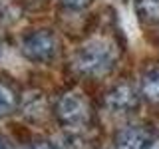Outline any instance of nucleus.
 <instances>
[{"mask_svg": "<svg viewBox=\"0 0 159 149\" xmlns=\"http://www.w3.org/2000/svg\"><path fill=\"white\" fill-rule=\"evenodd\" d=\"M117 64V50L111 40L92 38L89 42L82 44L72 56V68L78 76L84 78H106L113 72Z\"/></svg>", "mask_w": 159, "mask_h": 149, "instance_id": "nucleus-1", "label": "nucleus"}, {"mask_svg": "<svg viewBox=\"0 0 159 149\" xmlns=\"http://www.w3.org/2000/svg\"><path fill=\"white\" fill-rule=\"evenodd\" d=\"M54 115H56L58 123L62 127L82 129L92 123L93 111H92V106H89L88 97L84 93L70 92V93L60 96V99L54 106Z\"/></svg>", "mask_w": 159, "mask_h": 149, "instance_id": "nucleus-2", "label": "nucleus"}, {"mask_svg": "<svg viewBox=\"0 0 159 149\" xmlns=\"http://www.w3.org/2000/svg\"><path fill=\"white\" fill-rule=\"evenodd\" d=\"M22 54L30 62L46 64L58 54V38L52 30H34L22 40Z\"/></svg>", "mask_w": 159, "mask_h": 149, "instance_id": "nucleus-3", "label": "nucleus"}, {"mask_svg": "<svg viewBox=\"0 0 159 149\" xmlns=\"http://www.w3.org/2000/svg\"><path fill=\"white\" fill-rule=\"evenodd\" d=\"M141 92L129 82H119L111 86L103 96V106L111 113H131L141 103Z\"/></svg>", "mask_w": 159, "mask_h": 149, "instance_id": "nucleus-4", "label": "nucleus"}, {"mask_svg": "<svg viewBox=\"0 0 159 149\" xmlns=\"http://www.w3.org/2000/svg\"><path fill=\"white\" fill-rule=\"evenodd\" d=\"M153 143V131L145 125H127L116 137V149H151Z\"/></svg>", "mask_w": 159, "mask_h": 149, "instance_id": "nucleus-5", "label": "nucleus"}, {"mask_svg": "<svg viewBox=\"0 0 159 149\" xmlns=\"http://www.w3.org/2000/svg\"><path fill=\"white\" fill-rule=\"evenodd\" d=\"M139 92L143 99H147L153 106H159V66H151L141 74Z\"/></svg>", "mask_w": 159, "mask_h": 149, "instance_id": "nucleus-6", "label": "nucleus"}, {"mask_svg": "<svg viewBox=\"0 0 159 149\" xmlns=\"http://www.w3.org/2000/svg\"><path fill=\"white\" fill-rule=\"evenodd\" d=\"M18 93L10 84L0 79V117H6L18 107Z\"/></svg>", "mask_w": 159, "mask_h": 149, "instance_id": "nucleus-7", "label": "nucleus"}, {"mask_svg": "<svg viewBox=\"0 0 159 149\" xmlns=\"http://www.w3.org/2000/svg\"><path fill=\"white\" fill-rule=\"evenodd\" d=\"M135 12L141 22L159 24V0H135Z\"/></svg>", "mask_w": 159, "mask_h": 149, "instance_id": "nucleus-8", "label": "nucleus"}, {"mask_svg": "<svg viewBox=\"0 0 159 149\" xmlns=\"http://www.w3.org/2000/svg\"><path fill=\"white\" fill-rule=\"evenodd\" d=\"M92 2L93 0H60V4H62L64 8H68V10H84Z\"/></svg>", "mask_w": 159, "mask_h": 149, "instance_id": "nucleus-9", "label": "nucleus"}, {"mask_svg": "<svg viewBox=\"0 0 159 149\" xmlns=\"http://www.w3.org/2000/svg\"><path fill=\"white\" fill-rule=\"evenodd\" d=\"M28 149H56V145H52L50 141H36L34 145H30Z\"/></svg>", "mask_w": 159, "mask_h": 149, "instance_id": "nucleus-10", "label": "nucleus"}, {"mask_svg": "<svg viewBox=\"0 0 159 149\" xmlns=\"http://www.w3.org/2000/svg\"><path fill=\"white\" fill-rule=\"evenodd\" d=\"M0 149H12V145H10V141L4 135H0Z\"/></svg>", "mask_w": 159, "mask_h": 149, "instance_id": "nucleus-11", "label": "nucleus"}, {"mask_svg": "<svg viewBox=\"0 0 159 149\" xmlns=\"http://www.w3.org/2000/svg\"><path fill=\"white\" fill-rule=\"evenodd\" d=\"M151 149H159V141H155V143H153V145H151Z\"/></svg>", "mask_w": 159, "mask_h": 149, "instance_id": "nucleus-12", "label": "nucleus"}, {"mask_svg": "<svg viewBox=\"0 0 159 149\" xmlns=\"http://www.w3.org/2000/svg\"><path fill=\"white\" fill-rule=\"evenodd\" d=\"M0 54H2V40H0Z\"/></svg>", "mask_w": 159, "mask_h": 149, "instance_id": "nucleus-13", "label": "nucleus"}]
</instances>
